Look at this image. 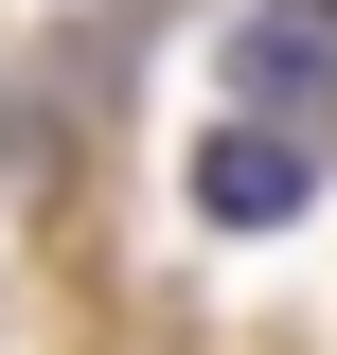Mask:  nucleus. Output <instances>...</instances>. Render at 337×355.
I'll return each instance as SVG.
<instances>
[{
	"label": "nucleus",
	"instance_id": "1",
	"mask_svg": "<svg viewBox=\"0 0 337 355\" xmlns=\"http://www.w3.org/2000/svg\"><path fill=\"white\" fill-rule=\"evenodd\" d=\"M213 71H231L249 125H337V0H249L213 36Z\"/></svg>",
	"mask_w": 337,
	"mask_h": 355
},
{
	"label": "nucleus",
	"instance_id": "2",
	"mask_svg": "<svg viewBox=\"0 0 337 355\" xmlns=\"http://www.w3.org/2000/svg\"><path fill=\"white\" fill-rule=\"evenodd\" d=\"M302 196H320V142H302V125H213L196 142V214L213 231H284Z\"/></svg>",
	"mask_w": 337,
	"mask_h": 355
}]
</instances>
